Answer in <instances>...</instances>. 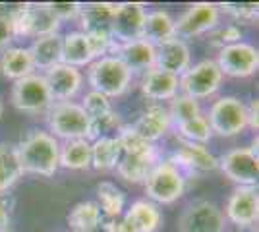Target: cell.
Segmentation results:
<instances>
[{"instance_id": "obj_1", "label": "cell", "mask_w": 259, "mask_h": 232, "mask_svg": "<svg viewBox=\"0 0 259 232\" xmlns=\"http://www.w3.org/2000/svg\"><path fill=\"white\" fill-rule=\"evenodd\" d=\"M16 151L20 157L23 174L49 178L54 176V172L60 168L58 165L60 142L47 130L27 132L22 137V142L16 145Z\"/></svg>"}, {"instance_id": "obj_2", "label": "cell", "mask_w": 259, "mask_h": 232, "mask_svg": "<svg viewBox=\"0 0 259 232\" xmlns=\"http://www.w3.org/2000/svg\"><path fill=\"white\" fill-rule=\"evenodd\" d=\"M87 81L93 91L103 93L108 99H116L128 93L134 81V74L118 56L108 55L93 60L87 66Z\"/></svg>"}, {"instance_id": "obj_3", "label": "cell", "mask_w": 259, "mask_h": 232, "mask_svg": "<svg viewBox=\"0 0 259 232\" xmlns=\"http://www.w3.org/2000/svg\"><path fill=\"white\" fill-rule=\"evenodd\" d=\"M186 176L170 163L159 161L143 182L147 199L155 205H172L186 194Z\"/></svg>"}, {"instance_id": "obj_4", "label": "cell", "mask_w": 259, "mask_h": 232, "mask_svg": "<svg viewBox=\"0 0 259 232\" xmlns=\"http://www.w3.org/2000/svg\"><path fill=\"white\" fill-rule=\"evenodd\" d=\"M49 133L58 142L87 140L89 137V116L76 101L54 103L47 112Z\"/></svg>"}, {"instance_id": "obj_5", "label": "cell", "mask_w": 259, "mask_h": 232, "mask_svg": "<svg viewBox=\"0 0 259 232\" xmlns=\"http://www.w3.org/2000/svg\"><path fill=\"white\" fill-rule=\"evenodd\" d=\"M10 101L16 111L29 114V116H47V112L54 105L45 76L39 72H33L29 76L14 81Z\"/></svg>"}, {"instance_id": "obj_6", "label": "cell", "mask_w": 259, "mask_h": 232, "mask_svg": "<svg viewBox=\"0 0 259 232\" xmlns=\"http://www.w3.org/2000/svg\"><path fill=\"white\" fill-rule=\"evenodd\" d=\"M205 116L213 135L219 137H236L248 130V107L232 95L213 101Z\"/></svg>"}, {"instance_id": "obj_7", "label": "cell", "mask_w": 259, "mask_h": 232, "mask_svg": "<svg viewBox=\"0 0 259 232\" xmlns=\"http://www.w3.org/2000/svg\"><path fill=\"white\" fill-rule=\"evenodd\" d=\"M223 79H225V76L221 74L217 62L207 58V60H201V62L188 68L182 76L178 77V83H180L182 95L201 101L213 97L223 85Z\"/></svg>"}, {"instance_id": "obj_8", "label": "cell", "mask_w": 259, "mask_h": 232, "mask_svg": "<svg viewBox=\"0 0 259 232\" xmlns=\"http://www.w3.org/2000/svg\"><path fill=\"white\" fill-rule=\"evenodd\" d=\"M14 33L16 39H39V37H47V35H54L60 31V25L53 16V12L47 8V4H29L23 8L14 20Z\"/></svg>"}, {"instance_id": "obj_9", "label": "cell", "mask_w": 259, "mask_h": 232, "mask_svg": "<svg viewBox=\"0 0 259 232\" xmlns=\"http://www.w3.org/2000/svg\"><path fill=\"white\" fill-rule=\"evenodd\" d=\"M221 20L219 6L213 2H195L188 6L178 20H174V37L176 39H194L199 35L209 33L215 29Z\"/></svg>"}, {"instance_id": "obj_10", "label": "cell", "mask_w": 259, "mask_h": 232, "mask_svg": "<svg viewBox=\"0 0 259 232\" xmlns=\"http://www.w3.org/2000/svg\"><path fill=\"white\" fill-rule=\"evenodd\" d=\"M219 170L236 186L257 188L259 157L249 147H234L219 159Z\"/></svg>"}, {"instance_id": "obj_11", "label": "cell", "mask_w": 259, "mask_h": 232, "mask_svg": "<svg viewBox=\"0 0 259 232\" xmlns=\"http://www.w3.org/2000/svg\"><path fill=\"white\" fill-rule=\"evenodd\" d=\"M215 62L223 76L244 79L257 72L259 53L253 44L240 41V43L228 44L225 49H221Z\"/></svg>"}, {"instance_id": "obj_12", "label": "cell", "mask_w": 259, "mask_h": 232, "mask_svg": "<svg viewBox=\"0 0 259 232\" xmlns=\"http://www.w3.org/2000/svg\"><path fill=\"white\" fill-rule=\"evenodd\" d=\"M225 215L209 199H195L186 205L178 219V232H225Z\"/></svg>"}, {"instance_id": "obj_13", "label": "cell", "mask_w": 259, "mask_h": 232, "mask_svg": "<svg viewBox=\"0 0 259 232\" xmlns=\"http://www.w3.org/2000/svg\"><path fill=\"white\" fill-rule=\"evenodd\" d=\"M225 221L236 228H253L259 221V194L257 188L236 186L225 205Z\"/></svg>"}, {"instance_id": "obj_14", "label": "cell", "mask_w": 259, "mask_h": 232, "mask_svg": "<svg viewBox=\"0 0 259 232\" xmlns=\"http://www.w3.org/2000/svg\"><path fill=\"white\" fill-rule=\"evenodd\" d=\"M168 161L182 172L184 176L186 174L201 176V174H209V172L219 170V159L207 149V145L180 142Z\"/></svg>"}, {"instance_id": "obj_15", "label": "cell", "mask_w": 259, "mask_h": 232, "mask_svg": "<svg viewBox=\"0 0 259 232\" xmlns=\"http://www.w3.org/2000/svg\"><path fill=\"white\" fill-rule=\"evenodd\" d=\"M145 4L141 2H124L118 4L116 14L110 22L108 31L114 37L116 43H128L141 39V29H143V20H145Z\"/></svg>"}, {"instance_id": "obj_16", "label": "cell", "mask_w": 259, "mask_h": 232, "mask_svg": "<svg viewBox=\"0 0 259 232\" xmlns=\"http://www.w3.org/2000/svg\"><path fill=\"white\" fill-rule=\"evenodd\" d=\"M43 76L54 103L74 101L77 97V93L81 91V87H83L81 70L68 66V64H58V66L51 68V70L45 72Z\"/></svg>"}, {"instance_id": "obj_17", "label": "cell", "mask_w": 259, "mask_h": 232, "mask_svg": "<svg viewBox=\"0 0 259 232\" xmlns=\"http://www.w3.org/2000/svg\"><path fill=\"white\" fill-rule=\"evenodd\" d=\"M112 55L118 56L126 64V68L136 76V74H145L151 68H155L157 47L145 39H136V41H128V43H116Z\"/></svg>"}, {"instance_id": "obj_18", "label": "cell", "mask_w": 259, "mask_h": 232, "mask_svg": "<svg viewBox=\"0 0 259 232\" xmlns=\"http://www.w3.org/2000/svg\"><path fill=\"white\" fill-rule=\"evenodd\" d=\"M190 66H192V51L186 41L172 37L164 43L157 44L155 68L180 77Z\"/></svg>"}, {"instance_id": "obj_19", "label": "cell", "mask_w": 259, "mask_h": 232, "mask_svg": "<svg viewBox=\"0 0 259 232\" xmlns=\"http://www.w3.org/2000/svg\"><path fill=\"white\" fill-rule=\"evenodd\" d=\"M132 128L145 142L155 144V142L162 140L166 133L170 132L172 120H170V114L166 111V107H162L159 103H153L141 112L140 118L132 124Z\"/></svg>"}, {"instance_id": "obj_20", "label": "cell", "mask_w": 259, "mask_h": 232, "mask_svg": "<svg viewBox=\"0 0 259 232\" xmlns=\"http://www.w3.org/2000/svg\"><path fill=\"white\" fill-rule=\"evenodd\" d=\"M140 91L145 99L159 103V105L162 101H172L180 93L178 76L162 72L159 68H151L149 72L141 74Z\"/></svg>"}, {"instance_id": "obj_21", "label": "cell", "mask_w": 259, "mask_h": 232, "mask_svg": "<svg viewBox=\"0 0 259 232\" xmlns=\"http://www.w3.org/2000/svg\"><path fill=\"white\" fill-rule=\"evenodd\" d=\"M33 58V66L35 70L47 72L51 68L62 64V35L54 33L47 35V37H39L31 43V47H27Z\"/></svg>"}, {"instance_id": "obj_22", "label": "cell", "mask_w": 259, "mask_h": 232, "mask_svg": "<svg viewBox=\"0 0 259 232\" xmlns=\"http://www.w3.org/2000/svg\"><path fill=\"white\" fill-rule=\"evenodd\" d=\"M136 228V232H157L162 224V213L159 205L149 199H138L122 215Z\"/></svg>"}, {"instance_id": "obj_23", "label": "cell", "mask_w": 259, "mask_h": 232, "mask_svg": "<svg viewBox=\"0 0 259 232\" xmlns=\"http://www.w3.org/2000/svg\"><path fill=\"white\" fill-rule=\"evenodd\" d=\"M33 72H35V66H33L31 53L27 47H8L6 51H2L0 74L6 79L18 81V79L29 76Z\"/></svg>"}, {"instance_id": "obj_24", "label": "cell", "mask_w": 259, "mask_h": 232, "mask_svg": "<svg viewBox=\"0 0 259 232\" xmlns=\"http://www.w3.org/2000/svg\"><path fill=\"white\" fill-rule=\"evenodd\" d=\"M95 58L91 55V49L87 43V37L83 31H68L62 35V64L74 68H85Z\"/></svg>"}, {"instance_id": "obj_25", "label": "cell", "mask_w": 259, "mask_h": 232, "mask_svg": "<svg viewBox=\"0 0 259 232\" xmlns=\"http://www.w3.org/2000/svg\"><path fill=\"white\" fill-rule=\"evenodd\" d=\"M116 137H118V144H120V155L141 159V161H147V163H153V165L161 161L155 144L145 142L141 135H138V133L134 132L132 126H124Z\"/></svg>"}, {"instance_id": "obj_26", "label": "cell", "mask_w": 259, "mask_h": 232, "mask_svg": "<svg viewBox=\"0 0 259 232\" xmlns=\"http://www.w3.org/2000/svg\"><path fill=\"white\" fill-rule=\"evenodd\" d=\"M118 4L112 2H91V4H81V10L77 16L79 22V31H93V29H108L110 22L116 14Z\"/></svg>"}, {"instance_id": "obj_27", "label": "cell", "mask_w": 259, "mask_h": 232, "mask_svg": "<svg viewBox=\"0 0 259 232\" xmlns=\"http://www.w3.org/2000/svg\"><path fill=\"white\" fill-rule=\"evenodd\" d=\"M174 37V18L166 10H151L145 14L141 39L151 44H161Z\"/></svg>"}, {"instance_id": "obj_28", "label": "cell", "mask_w": 259, "mask_h": 232, "mask_svg": "<svg viewBox=\"0 0 259 232\" xmlns=\"http://www.w3.org/2000/svg\"><path fill=\"white\" fill-rule=\"evenodd\" d=\"M103 213L97 201H79L68 213V226L74 232H97L103 226Z\"/></svg>"}, {"instance_id": "obj_29", "label": "cell", "mask_w": 259, "mask_h": 232, "mask_svg": "<svg viewBox=\"0 0 259 232\" xmlns=\"http://www.w3.org/2000/svg\"><path fill=\"white\" fill-rule=\"evenodd\" d=\"M58 165L66 170H87V168H91V142L89 140L60 142Z\"/></svg>"}, {"instance_id": "obj_30", "label": "cell", "mask_w": 259, "mask_h": 232, "mask_svg": "<svg viewBox=\"0 0 259 232\" xmlns=\"http://www.w3.org/2000/svg\"><path fill=\"white\" fill-rule=\"evenodd\" d=\"M120 144L118 137H99L91 142V168L97 172H110L118 165Z\"/></svg>"}, {"instance_id": "obj_31", "label": "cell", "mask_w": 259, "mask_h": 232, "mask_svg": "<svg viewBox=\"0 0 259 232\" xmlns=\"http://www.w3.org/2000/svg\"><path fill=\"white\" fill-rule=\"evenodd\" d=\"M22 176L23 168L20 165L16 145L0 144V194L14 188V184H18Z\"/></svg>"}, {"instance_id": "obj_32", "label": "cell", "mask_w": 259, "mask_h": 232, "mask_svg": "<svg viewBox=\"0 0 259 232\" xmlns=\"http://www.w3.org/2000/svg\"><path fill=\"white\" fill-rule=\"evenodd\" d=\"M99 209L107 219H116L122 217L126 211V194L112 182H101L97 186Z\"/></svg>"}, {"instance_id": "obj_33", "label": "cell", "mask_w": 259, "mask_h": 232, "mask_svg": "<svg viewBox=\"0 0 259 232\" xmlns=\"http://www.w3.org/2000/svg\"><path fill=\"white\" fill-rule=\"evenodd\" d=\"M176 135L180 137V142H188V144H197V145H207L213 137L211 126L207 122V116L201 112L192 120H186L182 124L174 126Z\"/></svg>"}, {"instance_id": "obj_34", "label": "cell", "mask_w": 259, "mask_h": 232, "mask_svg": "<svg viewBox=\"0 0 259 232\" xmlns=\"http://www.w3.org/2000/svg\"><path fill=\"white\" fill-rule=\"evenodd\" d=\"M126 124L122 122L118 112L110 111L107 114H101L95 118H89V142H95L99 137H116L120 130Z\"/></svg>"}, {"instance_id": "obj_35", "label": "cell", "mask_w": 259, "mask_h": 232, "mask_svg": "<svg viewBox=\"0 0 259 232\" xmlns=\"http://www.w3.org/2000/svg\"><path fill=\"white\" fill-rule=\"evenodd\" d=\"M157 165V163H155ZM153 163H147V161H141V159H134V157H126V155H120L118 165H116V174H118L122 180H126L130 184H143L145 178L151 170Z\"/></svg>"}, {"instance_id": "obj_36", "label": "cell", "mask_w": 259, "mask_h": 232, "mask_svg": "<svg viewBox=\"0 0 259 232\" xmlns=\"http://www.w3.org/2000/svg\"><path fill=\"white\" fill-rule=\"evenodd\" d=\"M166 111L170 114V120H172V128L176 124H182L186 120H192L195 118L197 114H201V105H199V101L192 99V97H188V95H182V93H178L172 101H170V105L166 107Z\"/></svg>"}, {"instance_id": "obj_37", "label": "cell", "mask_w": 259, "mask_h": 232, "mask_svg": "<svg viewBox=\"0 0 259 232\" xmlns=\"http://www.w3.org/2000/svg\"><path fill=\"white\" fill-rule=\"evenodd\" d=\"M85 37H87V43H89V49H91V55H93L95 60L114 53L116 41H114V37L110 35L108 29H93V31H85Z\"/></svg>"}, {"instance_id": "obj_38", "label": "cell", "mask_w": 259, "mask_h": 232, "mask_svg": "<svg viewBox=\"0 0 259 232\" xmlns=\"http://www.w3.org/2000/svg\"><path fill=\"white\" fill-rule=\"evenodd\" d=\"M217 6H219V12L227 14L236 22H257V2H225V4H217Z\"/></svg>"}, {"instance_id": "obj_39", "label": "cell", "mask_w": 259, "mask_h": 232, "mask_svg": "<svg viewBox=\"0 0 259 232\" xmlns=\"http://www.w3.org/2000/svg\"><path fill=\"white\" fill-rule=\"evenodd\" d=\"M242 37H244V31L240 29V25L228 23V25H217L215 29H211L207 33V41L221 51V49H225L228 44L240 43Z\"/></svg>"}, {"instance_id": "obj_40", "label": "cell", "mask_w": 259, "mask_h": 232, "mask_svg": "<svg viewBox=\"0 0 259 232\" xmlns=\"http://www.w3.org/2000/svg\"><path fill=\"white\" fill-rule=\"evenodd\" d=\"M79 105L87 112L89 118H95V116H101V114H107V112L114 111L110 99L105 97L103 93H99V91H93V89H89L85 95L81 97Z\"/></svg>"}, {"instance_id": "obj_41", "label": "cell", "mask_w": 259, "mask_h": 232, "mask_svg": "<svg viewBox=\"0 0 259 232\" xmlns=\"http://www.w3.org/2000/svg\"><path fill=\"white\" fill-rule=\"evenodd\" d=\"M45 4L60 23L77 20L79 10H81V4H77V2H45Z\"/></svg>"}, {"instance_id": "obj_42", "label": "cell", "mask_w": 259, "mask_h": 232, "mask_svg": "<svg viewBox=\"0 0 259 232\" xmlns=\"http://www.w3.org/2000/svg\"><path fill=\"white\" fill-rule=\"evenodd\" d=\"M16 41V33H14V23L10 18L0 14V53L6 51L12 43Z\"/></svg>"}, {"instance_id": "obj_43", "label": "cell", "mask_w": 259, "mask_h": 232, "mask_svg": "<svg viewBox=\"0 0 259 232\" xmlns=\"http://www.w3.org/2000/svg\"><path fill=\"white\" fill-rule=\"evenodd\" d=\"M105 232H136V228L130 224L124 217H116V219H105L103 221V226H101Z\"/></svg>"}, {"instance_id": "obj_44", "label": "cell", "mask_w": 259, "mask_h": 232, "mask_svg": "<svg viewBox=\"0 0 259 232\" xmlns=\"http://www.w3.org/2000/svg\"><path fill=\"white\" fill-rule=\"evenodd\" d=\"M248 107V128L249 130H253V132H257L259 128V101L257 99H251L249 101Z\"/></svg>"}, {"instance_id": "obj_45", "label": "cell", "mask_w": 259, "mask_h": 232, "mask_svg": "<svg viewBox=\"0 0 259 232\" xmlns=\"http://www.w3.org/2000/svg\"><path fill=\"white\" fill-rule=\"evenodd\" d=\"M10 224V209L4 199H0V230H8Z\"/></svg>"}, {"instance_id": "obj_46", "label": "cell", "mask_w": 259, "mask_h": 232, "mask_svg": "<svg viewBox=\"0 0 259 232\" xmlns=\"http://www.w3.org/2000/svg\"><path fill=\"white\" fill-rule=\"evenodd\" d=\"M4 109H6V103H4V97L0 95V120H2V116H4Z\"/></svg>"}, {"instance_id": "obj_47", "label": "cell", "mask_w": 259, "mask_h": 232, "mask_svg": "<svg viewBox=\"0 0 259 232\" xmlns=\"http://www.w3.org/2000/svg\"><path fill=\"white\" fill-rule=\"evenodd\" d=\"M0 232H10V230H0Z\"/></svg>"}]
</instances>
